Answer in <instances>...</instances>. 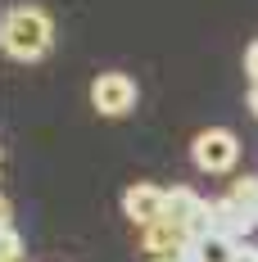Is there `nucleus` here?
<instances>
[{
    "instance_id": "nucleus-9",
    "label": "nucleus",
    "mask_w": 258,
    "mask_h": 262,
    "mask_svg": "<svg viewBox=\"0 0 258 262\" xmlns=\"http://www.w3.org/2000/svg\"><path fill=\"white\" fill-rule=\"evenodd\" d=\"M245 73H249V81H258V41L245 50Z\"/></svg>"
},
{
    "instance_id": "nucleus-7",
    "label": "nucleus",
    "mask_w": 258,
    "mask_h": 262,
    "mask_svg": "<svg viewBox=\"0 0 258 262\" xmlns=\"http://www.w3.org/2000/svg\"><path fill=\"white\" fill-rule=\"evenodd\" d=\"M235 253H240V239L227 235V231L195 235V239H190V249H186V258H190V262H235Z\"/></svg>"
},
{
    "instance_id": "nucleus-5",
    "label": "nucleus",
    "mask_w": 258,
    "mask_h": 262,
    "mask_svg": "<svg viewBox=\"0 0 258 262\" xmlns=\"http://www.w3.org/2000/svg\"><path fill=\"white\" fill-rule=\"evenodd\" d=\"M123 212H127L131 226H150V222H163L168 212V190L154 181H136L123 190Z\"/></svg>"
},
{
    "instance_id": "nucleus-11",
    "label": "nucleus",
    "mask_w": 258,
    "mask_h": 262,
    "mask_svg": "<svg viewBox=\"0 0 258 262\" xmlns=\"http://www.w3.org/2000/svg\"><path fill=\"white\" fill-rule=\"evenodd\" d=\"M249 113L258 118V81H249Z\"/></svg>"
},
{
    "instance_id": "nucleus-3",
    "label": "nucleus",
    "mask_w": 258,
    "mask_h": 262,
    "mask_svg": "<svg viewBox=\"0 0 258 262\" xmlns=\"http://www.w3.org/2000/svg\"><path fill=\"white\" fill-rule=\"evenodd\" d=\"M136 100H141V91L127 73H100L91 81V104H95L100 118H127L136 108Z\"/></svg>"
},
{
    "instance_id": "nucleus-1",
    "label": "nucleus",
    "mask_w": 258,
    "mask_h": 262,
    "mask_svg": "<svg viewBox=\"0 0 258 262\" xmlns=\"http://www.w3.org/2000/svg\"><path fill=\"white\" fill-rule=\"evenodd\" d=\"M0 46H5L9 59H18V63H36V59H46L50 46H54L50 14H46L41 5H14V9H5Z\"/></svg>"
},
{
    "instance_id": "nucleus-2",
    "label": "nucleus",
    "mask_w": 258,
    "mask_h": 262,
    "mask_svg": "<svg viewBox=\"0 0 258 262\" xmlns=\"http://www.w3.org/2000/svg\"><path fill=\"white\" fill-rule=\"evenodd\" d=\"M190 154H195V167H200V172L222 177V172H231L235 158H240V140H235V131H227V127H208V131L195 136Z\"/></svg>"
},
{
    "instance_id": "nucleus-12",
    "label": "nucleus",
    "mask_w": 258,
    "mask_h": 262,
    "mask_svg": "<svg viewBox=\"0 0 258 262\" xmlns=\"http://www.w3.org/2000/svg\"><path fill=\"white\" fill-rule=\"evenodd\" d=\"M150 262H190L186 253H163V258H150Z\"/></svg>"
},
{
    "instance_id": "nucleus-6",
    "label": "nucleus",
    "mask_w": 258,
    "mask_h": 262,
    "mask_svg": "<svg viewBox=\"0 0 258 262\" xmlns=\"http://www.w3.org/2000/svg\"><path fill=\"white\" fill-rule=\"evenodd\" d=\"M190 231L177 226V222H150V226H136V244L145 249V258H163V253H186L190 249Z\"/></svg>"
},
{
    "instance_id": "nucleus-8",
    "label": "nucleus",
    "mask_w": 258,
    "mask_h": 262,
    "mask_svg": "<svg viewBox=\"0 0 258 262\" xmlns=\"http://www.w3.org/2000/svg\"><path fill=\"white\" fill-rule=\"evenodd\" d=\"M227 199H231V204H240V208L258 222V177H240V181H231Z\"/></svg>"
},
{
    "instance_id": "nucleus-4",
    "label": "nucleus",
    "mask_w": 258,
    "mask_h": 262,
    "mask_svg": "<svg viewBox=\"0 0 258 262\" xmlns=\"http://www.w3.org/2000/svg\"><path fill=\"white\" fill-rule=\"evenodd\" d=\"M163 217L177 222V226H186L190 235H208V231H213V199H200L190 185H172Z\"/></svg>"
},
{
    "instance_id": "nucleus-10",
    "label": "nucleus",
    "mask_w": 258,
    "mask_h": 262,
    "mask_svg": "<svg viewBox=\"0 0 258 262\" xmlns=\"http://www.w3.org/2000/svg\"><path fill=\"white\" fill-rule=\"evenodd\" d=\"M235 262H258V244L240 239V253H235Z\"/></svg>"
}]
</instances>
